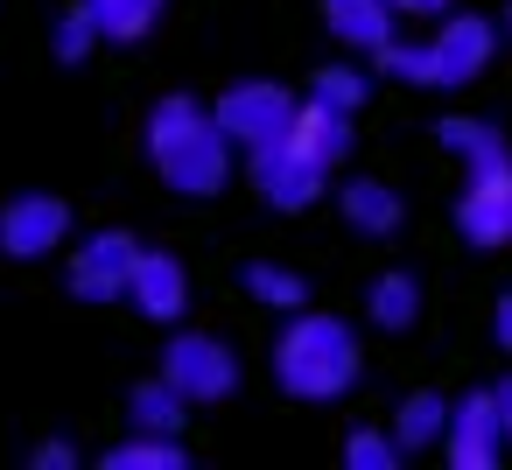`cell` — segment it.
<instances>
[{"instance_id": "cell-1", "label": "cell", "mask_w": 512, "mask_h": 470, "mask_svg": "<svg viewBox=\"0 0 512 470\" xmlns=\"http://www.w3.org/2000/svg\"><path fill=\"white\" fill-rule=\"evenodd\" d=\"M246 148L218 127V113H204L197 99H162L155 113H148V162H155V176L169 183V190H183V197H218L225 183H232V162H239Z\"/></svg>"}, {"instance_id": "cell-2", "label": "cell", "mask_w": 512, "mask_h": 470, "mask_svg": "<svg viewBox=\"0 0 512 470\" xmlns=\"http://www.w3.org/2000/svg\"><path fill=\"white\" fill-rule=\"evenodd\" d=\"M274 379L295 400H344L358 386V330L316 309H295L274 337Z\"/></svg>"}, {"instance_id": "cell-3", "label": "cell", "mask_w": 512, "mask_h": 470, "mask_svg": "<svg viewBox=\"0 0 512 470\" xmlns=\"http://www.w3.org/2000/svg\"><path fill=\"white\" fill-rule=\"evenodd\" d=\"M491 57H498V22H484V15H442L435 36H421V43H400V36H393V43L379 50L386 78L421 85V92H456V85L484 78Z\"/></svg>"}, {"instance_id": "cell-4", "label": "cell", "mask_w": 512, "mask_h": 470, "mask_svg": "<svg viewBox=\"0 0 512 470\" xmlns=\"http://www.w3.org/2000/svg\"><path fill=\"white\" fill-rule=\"evenodd\" d=\"M246 176H253V190H260L274 211H309V204L323 197V183H330V162L309 155L295 134H281V141H267V148H246Z\"/></svg>"}, {"instance_id": "cell-5", "label": "cell", "mask_w": 512, "mask_h": 470, "mask_svg": "<svg viewBox=\"0 0 512 470\" xmlns=\"http://www.w3.org/2000/svg\"><path fill=\"white\" fill-rule=\"evenodd\" d=\"M162 379L197 407V400H232L239 393V351L204 337V330H176L162 351Z\"/></svg>"}, {"instance_id": "cell-6", "label": "cell", "mask_w": 512, "mask_h": 470, "mask_svg": "<svg viewBox=\"0 0 512 470\" xmlns=\"http://www.w3.org/2000/svg\"><path fill=\"white\" fill-rule=\"evenodd\" d=\"M295 113H302V99H295L288 85H274V78H239V85L218 99V127H225L239 148L281 141V134L295 127Z\"/></svg>"}, {"instance_id": "cell-7", "label": "cell", "mask_w": 512, "mask_h": 470, "mask_svg": "<svg viewBox=\"0 0 512 470\" xmlns=\"http://www.w3.org/2000/svg\"><path fill=\"white\" fill-rule=\"evenodd\" d=\"M64 239H71V211H64V197H50V190H22V197L0 204V253H8V260H50Z\"/></svg>"}, {"instance_id": "cell-8", "label": "cell", "mask_w": 512, "mask_h": 470, "mask_svg": "<svg viewBox=\"0 0 512 470\" xmlns=\"http://www.w3.org/2000/svg\"><path fill=\"white\" fill-rule=\"evenodd\" d=\"M134 260H141V246H134L127 232H92V239H78L64 281H71L78 302H127V288H134Z\"/></svg>"}, {"instance_id": "cell-9", "label": "cell", "mask_w": 512, "mask_h": 470, "mask_svg": "<svg viewBox=\"0 0 512 470\" xmlns=\"http://www.w3.org/2000/svg\"><path fill=\"white\" fill-rule=\"evenodd\" d=\"M442 449H449L456 470H491V463L512 449V435H505V407H498V386H491V393H463V400L449 407V435H442Z\"/></svg>"}, {"instance_id": "cell-10", "label": "cell", "mask_w": 512, "mask_h": 470, "mask_svg": "<svg viewBox=\"0 0 512 470\" xmlns=\"http://www.w3.org/2000/svg\"><path fill=\"white\" fill-rule=\"evenodd\" d=\"M456 232H463V246H477V253H491V246L512 239V162H505V169H463Z\"/></svg>"}, {"instance_id": "cell-11", "label": "cell", "mask_w": 512, "mask_h": 470, "mask_svg": "<svg viewBox=\"0 0 512 470\" xmlns=\"http://www.w3.org/2000/svg\"><path fill=\"white\" fill-rule=\"evenodd\" d=\"M127 302H134L148 323H176V316L190 309V274H183V260H176V253H162V246H141Z\"/></svg>"}, {"instance_id": "cell-12", "label": "cell", "mask_w": 512, "mask_h": 470, "mask_svg": "<svg viewBox=\"0 0 512 470\" xmlns=\"http://www.w3.org/2000/svg\"><path fill=\"white\" fill-rule=\"evenodd\" d=\"M323 22H330V36L344 50H372V57L400 36V8H393V0H323Z\"/></svg>"}, {"instance_id": "cell-13", "label": "cell", "mask_w": 512, "mask_h": 470, "mask_svg": "<svg viewBox=\"0 0 512 470\" xmlns=\"http://www.w3.org/2000/svg\"><path fill=\"white\" fill-rule=\"evenodd\" d=\"M337 211H344V225H351V232H365V239H393V232L407 225L400 190H386L379 176H351V183L337 190Z\"/></svg>"}, {"instance_id": "cell-14", "label": "cell", "mask_w": 512, "mask_h": 470, "mask_svg": "<svg viewBox=\"0 0 512 470\" xmlns=\"http://www.w3.org/2000/svg\"><path fill=\"white\" fill-rule=\"evenodd\" d=\"M435 141L463 162V169H505L512 162V148H505V134L491 127V120H470V113H456V120H442L435 127Z\"/></svg>"}, {"instance_id": "cell-15", "label": "cell", "mask_w": 512, "mask_h": 470, "mask_svg": "<svg viewBox=\"0 0 512 470\" xmlns=\"http://www.w3.org/2000/svg\"><path fill=\"white\" fill-rule=\"evenodd\" d=\"M365 316H372V330H414L421 323V281L414 274H379L365 288Z\"/></svg>"}, {"instance_id": "cell-16", "label": "cell", "mask_w": 512, "mask_h": 470, "mask_svg": "<svg viewBox=\"0 0 512 470\" xmlns=\"http://www.w3.org/2000/svg\"><path fill=\"white\" fill-rule=\"evenodd\" d=\"M309 155H323L330 169L351 155V113H330V106H316V99H302V113H295V127H288Z\"/></svg>"}, {"instance_id": "cell-17", "label": "cell", "mask_w": 512, "mask_h": 470, "mask_svg": "<svg viewBox=\"0 0 512 470\" xmlns=\"http://www.w3.org/2000/svg\"><path fill=\"white\" fill-rule=\"evenodd\" d=\"M183 414H190V400H183L169 379H148V386L127 393V421H134L141 435H183Z\"/></svg>"}, {"instance_id": "cell-18", "label": "cell", "mask_w": 512, "mask_h": 470, "mask_svg": "<svg viewBox=\"0 0 512 470\" xmlns=\"http://www.w3.org/2000/svg\"><path fill=\"white\" fill-rule=\"evenodd\" d=\"M449 407H456V400H442V393H407L400 414H393L400 449H435V442L449 435Z\"/></svg>"}, {"instance_id": "cell-19", "label": "cell", "mask_w": 512, "mask_h": 470, "mask_svg": "<svg viewBox=\"0 0 512 470\" xmlns=\"http://www.w3.org/2000/svg\"><path fill=\"white\" fill-rule=\"evenodd\" d=\"M246 295H253L260 309H274V316L309 309V281H302L295 267H274V260H253V267H246Z\"/></svg>"}, {"instance_id": "cell-20", "label": "cell", "mask_w": 512, "mask_h": 470, "mask_svg": "<svg viewBox=\"0 0 512 470\" xmlns=\"http://www.w3.org/2000/svg\"><path fill=\"white\" fill-rule=\"evenodd\" d=\"M85 8H92V22H99L106 43H141V36L162 22L169 0H85Z\"/></svg>"}, {"instance_id": "cell-21", "label": "cell", "mask_w": 512, "mask_h": 470, "mask_svg": "<svg viewBox=\"0 0 512 470\" xmlns=\"http://www.w3.org/2000/svg\"><path fill=\"white\" fill-rule=\"evenodd\" d=\"M183 463H190V449L176 435H141V428H134V442L106 449V470H183Z\"/></svg>"}, {"instance_id": "cell-22", "label": "cell", "mask_w": 512, "mask_h": 470, "mask_svg": "<svg viewBox=\"0 0 512 470\" xmlns=\"http://www.w3.org/2000/svg\"><path fill=\"white\" fill-rule=\"evenodd\" d=\"M309 99H316V106H330V113H358V106L372 99V78H365L358 64H323V71H316V85H309Z\"/></svg>"}, {"instance_id": "cell-23", "label": "cell", "mask_w": 512, "mask_h": 470, "mask_svg": "<svg viewBox=\"0 0 512 470\" xmlns=\"http://www.w3.org/2000/svg\"><path fill=\"white\" fill-rule=\"evenodd\" d=\"M407 449H400V435H379V428H351L344 435V463L351 470H393Z\"/></svg>"}, {"instance_id": "cell-24", "label": "cell", "mask_w": 512, "mask_h": 470, "mask_svg": "<svg viewBox=\"0 0 512 470\" xmlns=\"http://www.w3.org/2000/svg\"><path fill=\"white\" fill-rule=\"evenodd\" d=\"M106 36H99V22H92V8H85V0H78V8L57 22V64H85L92 50H99Z\"/></svg>"}, {"instance_id": "cell-25", "label": "cell", "mask_w": 512, "mask_h": 470, "mask_svg": "<svg viewBox=\"0 0 512 470\" xmlns=\"http://www.w3.org/2000/svg\"><path fill=\"white\" fill-rule=\"evenodd\" d=\"M29 463H36V470H71V463H78V449H71V442H36V456H29Z\"/></svg>"}, {"instance_id": "cell-26", "label": "cell", "mask_w": 512, "mask_h": 470, "mask_svg": "<svg viewBox=\"0 0 512 470\" xmlns=\"http://www.w3.org/2000/svg\"><path fill=\"white\" fill-rule=\"evenodd\" d=\"M491 337L512 351V295H498V309H491Z\"/></svg>"}, {"instance_id": "cell-27", "label": "cell", "mask_w": 512, "mask_h": 470, "mask_svg": "<svg viewBox=\"0 0 512 470\" xmlns=\"http://www.w3.org/2000/svg\"><path fill=\"white\" fill-rule=\"evenodd\" d=\"M393 8H400V15H435V22H442L449 0H393Z\"/></svg>"}, {"instance_id": "cell-28", "label": "cell", "mask_w": 512, "mask_h": 470, "mask_svg": "<svg viewBox=\"0 0 512 470\" xmlns=\"http://www.w3.org/2000/svg\"><path fill=\"white\" fill-rule=\"evenodd\" d=\"M498 407H505V435H512V379H498Z\"/></svg>"}]
</instances>
